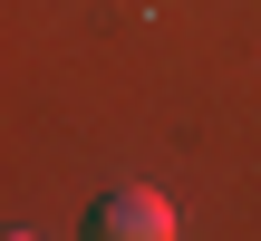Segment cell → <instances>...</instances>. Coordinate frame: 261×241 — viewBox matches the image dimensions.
<instances>
[{
	"instance_id": "2",
	"label": "cell",
	"mask_w": 261,
	"mask_h": 241,
	"mask_svg": "<svg viewBox=\"0 0 261 241\" xmlns=\"http://www.w3.org/2000/svg\"><path fill=\"white\" fill-rule=\"evenodd\" d=\"M10 241H39V232H10Z\"/></svg>"
},
{
	"instance_id": "1",
	"label": "cell",
	"mask_w": 261,
	"mask_h": 241,
	"mask_svg": "<svg viewBox=\"0 0 261 241\" xmlns=\"http://www.w3.org/2000/svg\"><path fill=\"white\" fill-rule=\"evenodd\" d=\"M77 241H174V203H165L155 184H116V193L87 203Z\"/></svg>"
}]
</instances>
